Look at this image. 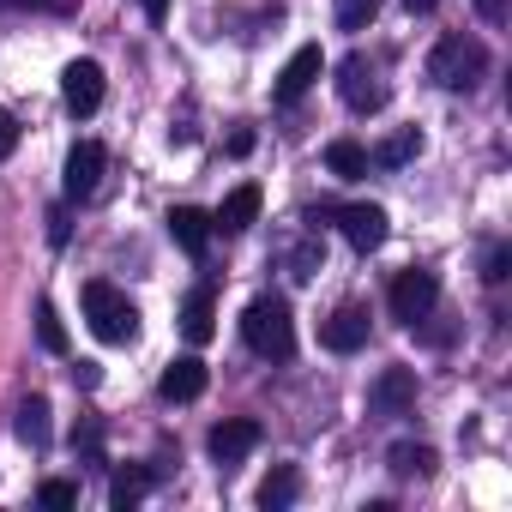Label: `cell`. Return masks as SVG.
Masks as SVG:
<instances>
[{
    "mask_svg": "<svg viewBox=\"0 0 512 512\" xmlns=\"http://www.w3.org/2000/svg\"><path fill=\"white\" fill-rule=\"evenodd\" d=\"M169 235H175L181 253H193V260H199V253L211 247V217H205L199 205H175V211H169Z\"/></svg>",
    "mask_w": 512,
    "mask_h": 512,
    "instance_id": "14",
    "label": "cell"
},
{
    "mask_svg": "<svg viewBox=\"0 0 512 512\" xmlns=\"http://www.w3.org/2000/svg\"><path fill=\"white\" fill-rule=\"evenodd\" d=\"M79 302H85V326H91L103 344H133V338H139V308H133L115 284L91 278V284L79 290Z\"/></svg>",
    "mask_w": 512,
    "mask_h": 512,
    "instance_id": "2",
    "label": "cell"
},
{
    "mask_svg": "<svg viewBox=\"0 0 512 512\" xmlns=\"http://www.w3.org/2000/svg\"><path fill=\"white\" fill-rule=\"evenodd\" d=\"M61 103H67V115H97L103 109V67L97 61H67Z\"/></svg>",
    "mask_w": 512,
    "mask_h": 512,
    "instance_id": "8",
    "label": "cell"
},
{
    "mask_svg": "<svg viewBox=\"0 0 512 512\" xmlns=\"http://www.w3.org/2000/svg\"><path fill=\"white\" fill-rule=\"evenodd\" d=\"M103 145L97 139H79L73 151H67V169H61V187H67V199H91L97 193V181H103Z\"/></svg>",
    "mask_w": 512,
    "mask_h": 512,
    "instance_id": "9",
    "label": "cell"
},
{
    "mask_svg": "<svg viewBox=\"0 0 512 512\" xmlns=\"http://www.w3.org/2000/svg\"><path fill=\"white\" fill-rule=\"evenodd\" d=\"M482 73H488V49L476 37H440L434 55H428V79L440 91H470Z\"/></svg>",
    "mask_w": 512,
    "mask_h": 512,
    "instance_id": "3",
    "label": "cell"
},
{
    "mask_svg": "<svg viewBox=\"0 0 512 512\" xmlns=\"http://www.w3.org/2000/svg\"><path fill=\"white\" fill-rule=\"evenodd\" d=\"M434 446H422V440H398L392 452H386V470L392 476H404V482H422V476H434Z\"/></svg>",
    "mask_w": 512,
    "mask_h": 512,
    "instance_id": "18",
    "label": "cell"
},
{
    "mask_svg": "<svg viewBox=\"0 0 512 512\" xmlns=\"http://www.w3.org/2000/svg\"><path fill=\"white\" fill-rule=\"evenodd\" d=\"M326 169H332L338 181H362V175H368V151H362L356 139H332V145H326Z\"/></svg>",
    "mask_w": 512,
    "mask_h": 512,
    "instance_id": "19",
    "label": "cell"
},
{
    "mask_svg": "<svg viewBox=\"0 0 512 512\" xmlns=\"http://www.w3.org/2000/svg\"><path fill=\"white\" fill-rule=\"evenodd\" d=\"M37 338H43V350H49V356H67V326H61L55 302H37Z\"/></svg>",
    "mask_w": 512,
    "mask_h": 512,
    "instance_id": "23",
    "label": "cell"
},
{
    "mask_svg": "<svg viewBox=\"0 0 512 512\" xmlns=\"http://www.w3.org/2000/svg\"><path fill=\"white\" fill-rule=\"evenodd\" d=\"M416 151H422V133H416V127H404V133H392V139H386V145H380L368 163H386V169H398V163H410Z\"/></svg>",
    "mask_w": 512,
    "mask_h": 512,
    "instance_id": "22",
    "label": "cell"
},
{
    "mask_svg": "<svg viewBox=\"0 0 512 512\" xmlns=\"http://www.w3.org/2000/svg\"><path fill=\"white\" fill-rule=\"evenodd\" d=\"M205 380H211V374H205V362H199V356H175V362L163 368L157 392H163L169 404H193V398L205 392Z\"/></svg>",
    "mask_w": 512,
    "mask_h": 512,
    "instance_id": "13",
    "label": "cell"
},
{
    "mask_svg": "<svg viewBox=\"0 0 512 512\" xmlns=\"http://www.w3.org/2000/svg\"><path fill=\"white\" fill-rule=\"evenodd\" d=\"M380 0H338V31H368Z\"/></svg>",
    "mask_w": 512,
    "mask_h": 512,
    "instance_id": "24",
    "label": "cell"
},
{
    "mask_svg": "<svg viewBox=\"0 0 512 512\" xmlns=\"http://www.w3.org/2000/svg\"><path fill=\"white\" fill-rule=\"evenodd\" d=\"M314 217H332L356 253H374V247L386 241V211H380V205H326V211H314Z\"/></svg>",
    "mask_w": 512,
    "mask_h": 512,
    "instance_id": "6",
    "label": "cell"
},
{
    "mask_svg": "<svg viewBox=\"0 0 512 512\" xmlns=\"http://www.w3.org/2000/svg\"><path fill=\"white\" fill-rule=\"evenodd\" d=\"M181 332H187L193 350L217 338V302H211V290H193V296L181 302Z\"/></svg>",
    "mask_w": 512,
    "mask_h": 512,
    "instance_id": "16",
    "label": "cell"
},
{
    "mask_svg": "<svg viewBox=\"0 0 512 512\" xmlns=\"http://www.w3.org/2000/svg\"><path fill=\"white\" fill-rule=\"evenodd\" d=\"M37 500H43V506H55V512H67V506L79 500V488H73V482H61V476H49V482L37 488Z\"/></svg>",
    "mask_w": 512,
    "mask_h": 512,
    "instance_id": "25",
    "label": "cell"
},
{
    "mask_svg": "<svg viewBox=\"0 0 512 512\" xmlns=\"http://www.w3.org/2000/svg\"><path fill=\"white\" fill-rule=\"evenodd\" d=\"M49 416H55V410H49V398H25V404H19V416H13V434H19L25 446H37V452H43V446L55 440V422H49Z\"/></svg>",
    "mask_w": 512,
    "mask_h": 512,
    "instance_id": "17",
    "label": "cell"
},
{
    "mask_svg": "<svg viewBox=\"0 0 512 512\" xmlns=\"http://www.w3.org/2000/svg\"><path fill=\"white\" fill-rule=\"evenodd\" d=\"M416 404V368H380V380L368 386V410L374 416H404Z\"/></svg>",
    "mask_w": 512,
    "mask_h": 512,
    "instance_id": "10",
    "label": "cell"
},
{
    "mask_svg": "<svg viewBox=\"0 0 512 512\" xmlns=\"http://www.w3.org/2000/svg\"><path fill=\"white\" fill-rule=\"evenodd\" d=\"M404 7H410V13H428V7H434V0H404Z\"/></svg>",
    "mask_w": 512,
    "mask_h": 512,
    "instance_id": "32",
    "label": "cell"
},
{
    "mask_svg": "<svg viewBox=\"0 0 512 512\" xmlns=\"http://www.w3.org/2000/svg\"><path fill=\"white\" fill-rule=\"evenodd\" d=\"M320 344H326V350H338V356L362 350V344H368V308H362V302H344V308L320 326Z\"/></svg>",
    "mask_w": 512,
    "mask_h": 512,
    "instance_id": "12",
    "label": "cell"
},
{
    "mask_svg": "<svg viewBox=\"0 0 512 512\" xmlns=\"http://www.w3.org/2000/svg\"><path fill=\"white\" fill-rule=\"evenodd\" d=\"M506 272H512V253H506V247H494V253H488V272H482V278H488V284H500Z\"/></svg>",
    "mask_w": 512,
    "mask_h": 512,
    "instance_id": "27",
    "label": "cell"
},
{
    "mask_svg": "<svg viewBox=\"0 0 512 512\" xmlns=\"http://www.w3.org/2000/svg\"><path fill=\"white\" fill-rule=\"evenodd\" d=\"M145 488H151V470L127 464V470H115V482H109V506H115V512H127V506H139V500H145Z\"/></svg>",
    "mask_w": 512,
    "mask_h": 512,
    "instance_id": "20",
    "label": "cell"
},
{
    "mask_svg": "<svg viewBox=\"0 0 512 512\" xmlns=\"http://www.w3.org/2000/svg\"><path fill=\"white\" fill-rule=\"evenodd\" d=\"M241 344L260 356V362H290L296 356V320L284 296H253L241 308Z\"/></svg>",
    "mask_w": 512,
    "mask_h": 512,
    "instance_id": "1",
    "label": "cell"
},
{
    "mask_svg": "<svg viewBox=\"0 0 512 512\" xmlns=\"http://www.w3.org/2000/svg\"><path fill=\"white\" fill-rule=\"evenodd\" d=\"M386 302H392V320H404V326H422V320L434 314V302H440V278L410 266V272H398V278H392Z\"/></svg>",
    "mask_w": 512,
    "mask_h": 512,
    "instance_id": "4",
    "label": "cell"
},
{
    "mask_svg": "<svg viewBox=\"0 0 512 512\" xmlns=\"http://www.w3.org/2000/svg\"><path fill=\"white\" fill-rule=\"evenodd\" d=\"M338 97H344L356 115H374V109H386V79H380V67H374L368 55H350V61H338Z\"/></svg>",
    "mask_w": 512,
    "mask_h": 512,
    "instance_id": "5",
    "label": "cell"
},
{
    "mask_svg": "<svg viewBox=\"0 0 512 512\" xmlns=\"http://www.w3.org/2000/svg\"><path fill=\"white\" fill-rule=\"evenodd\" d=\"M476 13H482L488 25H500V19H506V0H476Z\"/></svg>",
    "mask_w": 512,
    "mask_h": 512,
    "instance_id": "29",
    "label": "cell"
},
{
    "mask_svg": "<svg viewBox=\"0 0 512 512\" xmlns=\"http://www.w3.org/2000/svg\"><path fill=\"white\" fill-rule=\"evenodd\" d=\"M49 241H55V247L67 241V211H49Z\"/></svg>",
    "mask_w": 512,
    "mask_h": 512,
    "instance_id": "30",
    "label": "cell"
},
{
    "mask_svg": "<svg viewBox=\"0 0 512 512\" xmlns=\"http://www.w3.org/2000/svg\"><path fill=\"white\" fill-rule=\"evenodd\" d=\"M139 7H145V19H151V25H163V13H169V0H139Z\"/></svg>",
    "mask_w": 512,
    "mask_h": 512,
    "instance_id": "31",
    "label": "cell"
},
{
    "mask_svg": "<svg viewBox=\"0 0 512 512\" xmlns=\"http://www.w3.org/2000/svg\"><path fill=\"white\" fill-rule=\"evenodd\" d=\"M13 151H19V121H13L7 109H0V163H7Z\"/></svg>",
    "mask_w": 512,
    "mask_h": 512,
    "instance_id": "26",
    "label": "cell"
},
{
    "mask_svg": "<svg viewBox=\"0 0 512 512\" xmlns=\"http://www.w3.org/2000/svg\"><path fill=\"white\" fill-rule=\"evenodd\" d=\"M296 494H302V476H296V464H278V470H272V476L260 482V506H266V512L290 506Z\"/></svg>",
    "mask_w": 512,
    "mask_h": 512,
    "instance_id": "21",
    "label": "cell"
},
{
    "mask_svg": "<svg viewBox=\"0 0 512 512\" xmlns=\"http://www.w3.org/2000/svg\"><path fill=\"white\" fill-rule=\"evenodd\" d=\"M320 73H326V55H320V43H302L290 61H284V73H278V85H272V97L290 109V103H302L314 85H320Z\"/></svg>",
    "mask_w": 512,
    "mask_h": 512,
    "instance_id": "7",
    "label": "cell"
},
{
    "mask_svg": "<svg viewBox=\"0 0 512 512\" xmlns=\"http://www.w3.org/2000/svg\"><path fill=\"white\" fill-rule=\"evenodd\" d=\"M205 446H211V458H217V464H241L253 446H260V422H253V416H229V422H217V428H211V440H205Z\"/></svg>",
    "mask_w": 512,
    "mask_h": 512,
    "instance_id": "11",
    "label": "cell"
},
{
    "mask_svg": "<svg viewBox=\"0 0 512 512\" xmlns=\"http://www.w3.org/2000/svg\"><path fill=\"white\" fill-rule=\"evenodd\" d=\"M314 272H320V247H302L296 253V278H314Z\"/></svg>",
    "mask_w": 512,
    "mask_h": 512,
    "instance_id": "28",
    "label": "cell"
},
{
    "mask_svg": "<svg viewBox=\"0 0 512 512\" xmlns=\"http://www.w3.org/2000/svg\"><path fill=\"white\" fill-rule=\"evenodd\" d=\"M253 217H260V187H253V181H241L223 205H217V217H211V229H223V235H241Z\"/></svg>",
    "mask_w": 512,
    "mask_h": 512,
    "instance_id": "15",
    "label": "cell"
}]
</instances>
